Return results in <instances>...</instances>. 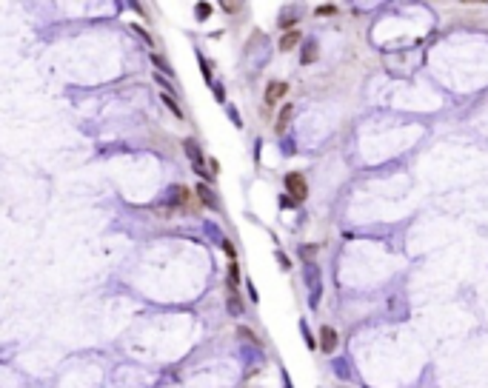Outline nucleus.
Listing matches in <instances>:
<instances>
[{
    "label": "nucleus",
    "instance_id": "f257e3e1",
    "mask_svg": "<svg viewBox=\"0 0 488 388\" xmlns=\"http://www.w3.org/2000/svg\"><path fill=\"white\" fill-rule=\"evenodd\" d=\"M286 191H288V197H294L297 203H303V200H306V194H309V188H306V177L297 174V172L286 174Z\"/></svg>",
    "mask_w": 488,
    "mask_h": 388
},
{
    "label": "nucleus",
    "instance_id": "f03ea898",
    "mask_svg": "<svg viewBox=\"0 0 488 388\" xmlns=\"http://www.w3.org/2000/svg\"><path fill=\"white\" fill-rule=\"evenodd\" d=\"M183 149L188 151V160H192V169L200 177H206L208 180V174H206V169H203V151H200V146L194 143V140H183Z\"/></svg>",
    "mask_w": 488,
    "mask_h": 388
},
{
    "label": "nucleus",
    "instance_id": "7ed1b4c3",
    "mask_svg": "<svg viewBox=\"0 0 488 388\" xmlns=\"http://www.w3.org/2000/svg\"><path fill=\"white\" fill-rule=\"evenodd\" d=\"M320 348H323L326 354H331L334 348H337V331L331 328V325H323V328H320Z\"/></svg>",
    "mask_w": 488,
    "mask_h": 388
},
{
    "label": "nucleus",
    "instance_id": "20e7f679",
    "mask_svg": "<svg viewBox=\"0 0 488 388\" xmlns=\"http://www.w3.org/2000/svg\"><path fill=\"white\" fill-rule=\"evenodd\" d=\"M286 92H288L286 83H268V86H266V103H268V106H274V103L280 100Z\"/></svg>",
    "mask_w": 488,
    "mask_h": 388
},
{
    "label": "nucleus",
    "instance_id": "39448f33",
    "mask_svg": "<svg viewBox=\"0 0 488 388\" xmlns=\"http://www.w3.org/2000/svg\"><path fill=\"white\" fill-rule=\"evenodd\" d=\"M197 194H200V200L206 203L208 209H214V211L220 209V200H217V194L211 191V188H208L206 183H200V186H197Z\"/></svg>",
    "mask_w": 488,
    "mask_h": 388
},
{
    "label": "nucleus",
    "instance_id": "423d86ee",
    "mask_svg": "<svg viewBox=\"0 0 488 388\" xmlns=\"http://www.w3.org/2000/svg\"><path fill=\"white\" fill-rule=\"evenodd\" d=\"M291 115H294V108H291V106H283V108H280L277 123H274V131H277V134H283V131H286V126L291 123Z\"/></svg>",
    "mask_w": 488,
    "mask_h": 388
},
{
    "label": "nucleus",
    "instance_id": "0eeeda50",
    "mask_svg": "<svg viewBox=\"0 0 488 388\" xmlns=\"http://www.w3.org/2000/svg\"><path fill=\"white\" fill-rule=\"evenodd\" d=\"M188 200V191L183 186H172L169 188V206H183Z\"/></svg>",
    "mask_w": 488,
    "mask_h": 388
},
{
    "label": "nucleus",
    "instance_id": "6e6552de",
    "mask_svg": "<svg viewBox=\"0 0 488 388\" xmlns=\"http://www.w3.org/2000/svg\"><path fill=\"white\" fill-rule=\"evenodd\" d=\"M297 43H300V32H297V29L294 32H286V35L280 37V49L283 51H291Z\"/></svg>",
    "mask_w": 488,
    "mask_h": 388
},
{
    "label": "nucleus",
    "instance_id": "1a4fd4ad",
    "mask_svg": "<svg viewBox=\"0 0 488 388\" xmlns=\"http://www.w3.org/2000/svg\"><path fill=\"white\" fill-rule=\"evenodd\" d=\"M317 268L309 266V271H306V280H309V288H311V306H317V294H320V286H317Z\"/></svg>",
    "mask_w": 488,
    "mask_h": 388
},
{
    "label": "nucleus",
    "instance_id": "9d476101",
    "mask_svg": "<svg viewBox=\"0 0 488 388\" xmlns=\"http://www.w3.org/2000/svg\"><path fill=\"white\" fill-rule=\"evenodd\" d=\"M314 60H317V46H314V43H311V40H309V43L303 46L300 63H303V66H311V63H314Z\"/></svg>",
    "mask_w": 488,
    "mask_h": 388
},
{
    "label": "nucleus",
    "instance_id": "9b49d317",
    "mask_svg": "<svg viewBox=\"0 0 488 388\" xmlns=\"http://www.w3.org/2000/svg\"><path fill=\"white\" fill-rule=\"evenodd\" d=\"M229 311H231L234 317L243 311V302H240V294H237V288H229Z\"/></svg>",
    "mask_w": 488,
    "mask_h": 388
},
{
    "label": "nucleus",
    "instance_id": "f8f14e48",
    "mask_svg": "<svg viewBox=\"0 0 488 388\" xmlns=\"http://www.w3.org/2000/svg\"><path fill=\"white\" fill-rule=\"evenodd\" d=\"M194 15H197V20H206V17L211 15V6H208V3H197V6H194Z\"/></svg>",
    "mask_w": 488,
    "mask_h": 388
},
{
    "label": "nucleus",
    "instance_id": "ddd939ff",
    "mask_svg": "<svg viewBox=\"0 0 488 388\" xmlns=\"http://www.w3.org/2000/svg\"><path fill=\"white\" fill-rule=\"evenodd\" d=\"M331 15H337V6H331V3L317 6V17H331Z\"/></svg>",
    "mask_w": 488,
    "mask_h": 388
},
{
    "label": "nucleus",
    "instance_id": "4468645a",
    "mask_svg": "<svg viewBox=\"0 0 488 388\" xmlns=\"http://www.w3.org/2000/svg\"><path fill=\"white\" fill-rule=\"evenodd\" d=\"M229 280H231V288L240 283V268H237V263L231 260V266H229Z\"/></svg>",
    "mask_w": 488,
    "mask_h": 388
},
{
    "label": "nucleus",
    "instance_id": "2eb2a0df",
    "mask_svg": "<svg viewBox=\"0 0 488 388\" xmlns=\"http://www.w3.org/2000/svg\"><path fill=\"white\" fill-rule=\"evenodd\" d=\"M163 103H166V106H169V108H172V115H174V117H183V112H180V106H177V103L172 100V97H169V94H163Z\"/></svg>",
    "mask_w": 488,
    "mask_h": 388
},
{
    "label": "nucleus",
    "instance_id": "dca6fc26",
    "mask_svg": "<svg viewBox=\"0 0 488 388\" xmlns=\"http://www.w3.org/2000/svg\"><path fill=\"white\" fill-rule=\"evenodd\" d=\"M237 334H240V337H246V340H252V343H260L257 334H254L252 328H246V325H240V328H237Z\"/></svg>",
    "mask_w": 488,
    "mask_h": 388
},
{
    "label": "nucleus",
    "instance_id": "f3484780",
    "mask_svg": "<svg viewBox=\"0 0 488 388\" xmlns=\"http://www.w3.org/2000/svg\"><path fill=\"white\" fill-rule=\"evenodd\" d=\"M294 23H297V17H294V15H283L280 26H283V29H288V32H294Z\"/></svg>",
    "mask_w": 488,
    "mask_h": 388
},
{
    "label": "nucleus",
    "instance_id": "a211bd4d",
    "mask_svg": "<svg viewBox=\"0 0 488 388\" xmlns=\"http://www.w3.org/2000/svg\"><path fill=\"white\" fill-rule=\"evenodd\" d=\"M151 63L157 66L160 72H172V69H169V63H166V60H163V58H160V54H151Z\"/></svg>",
    "mask_w": 488,
    "mask_h": 388
},
{
    "label": "nucleus",
    "instance_id": "6ab92c4d",
    "mask_svg": "<svg viewBox=\"0 0 488 388\" xmlns=\"http://www.w3.org/2000/svg\"><path fill=\"white\" fill-rule=\"evenodd\" d=\"M223 252L229 254V257H231V260H234V257H237V248H234V243H231V240H223Z\"/></svg>",
    "mask_w": 488,
    "mask_h": 388
},
{
    "label": "nucleus",
    "instance_id": "aec40b11",
    "mask_svg": "<svg viewBox=\"0 0 488 388\" xmlns=\"http://www.w3.org/2000/svg\"><path fill=\"white\" fill-rule=\"evenodd\" d=\"M280 203H283V209H294V206H300V203H297L294 197H288V194H286V197H283Z\"/></svg>",
    "mask_w": 488,
    "mask_h": 388
},
{
    "label": "nucleus",
    "instance_id": "412c9836",
    "mask_svg": "<svg viewBox=\"0 0 488 388\" xmlns=\"http://www.w3.org/2000/svg\"><path fill=\"white\" fill-rule=\"evenodd\" d=\"M220 6L226 9V12H237V9H240V6H237V3H229V0H223Z\"/></svg>",
    "mask_w": 488,
    "mask_h": 388
},
{
    "label": "nucleus",
    "instance_id": "4be33fe9",
    "mask_svg": "<svg viewBox=\"0 0 488 388\" xmlns=\"http://www.w3.org/2000/svg\"><path fill=\"white\" fill-rule=\"evenodd\" d=\"M134 32H137V35H140V37H143L146 43H151V37H149V32H146V29H140V26H134Z\"/></svg>",
    "mask_w": 488,
    "mask_h": 388
}]
</instances>
